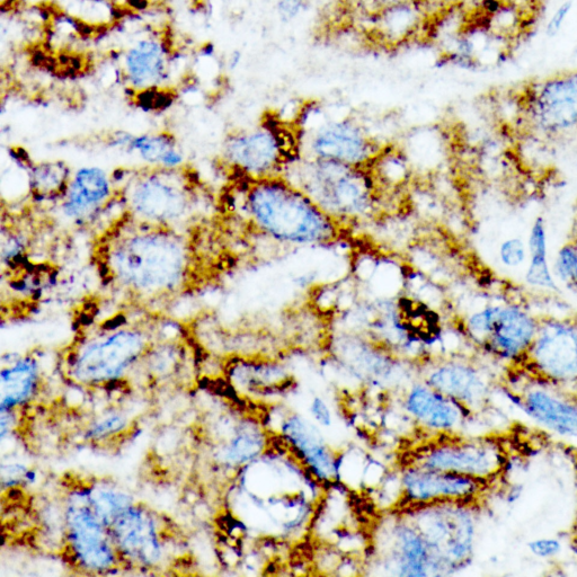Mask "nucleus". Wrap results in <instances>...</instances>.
I'll return each mask as SVG.
<instances>
[{
	"instance_id": "nucleus-1",
	"label": "nucleus",
	"mask_w": 577,
	"mask_h": 577,
	"mask_svg": "<svg viewBox=\"0 0 577 577\" xmlns=\"http://www.w3.org/2000/svg\"><path fill=\"white\" fill-rule=\"evenodd\" d=\"M215 221L179 229L119 212L93 236L90 263L104 290L123 307L154 313L212 282Z\"/></svg>"
},
{
	"instance_id": "nucleus-2",
	"label": "nucleus",
	"mask_w": 577,
	"mask_h": 577,
	"mask_svg": "<svg viewBox=\"0 0 577 577\" xmlns=\"http://www.w3.org/2000/svg\"><path fill=\"white\" fill-rule=\"evenodd\" d=\"M113 179L120 212L142 223L190 229L209 224L218 215V198L189 163L121 167Z\"/></svg>"
},
{
	"instance_id": "nucleus-3",
	"label": "nucleus",
	"mask_w": 577,
	"mask_h": 577,
	"mask_svg": "<svg viewBox=\"0 0 577 577\" xmlns=\"http://www.w3.org/2000/svg\"><path fill=\"white\" fill-rule=\"evenodd\" d=\"M226 200L257 234L283 245H330L344 227L296 185L281 176L250 180L230 177Z\"/></svg>"
},
{
	"instance_id": "nucleus-4",
	"label": "nucleus",
	"mask_w": 577,
	"mask_h": 577,
	"mask_svg": "<svg viewBox=\"0 0 577 577\" xmlns=\"http://www.w3.org/2000/svg\"><path fill=\"white\" fill-rule=\"evenodd\" d=\"M123 312L100 325L92 334L74 344L68 353V374L76 384L101 387L127 376L141 363L156 342L154 313L132 318L135 309Z\"/></svg>"
},
{
	"instance_id": "nucleus-5",
	"label": "nucleus",
	"mask_w": 577,
	"mask_h": 577,
	"mask_svg": "<svg viewBox=\"0 0 577 577\" xmlns=\"http://www.w3.org/2000/svg\"><path fill=\"white\" fill-rule=\"evenodd\" d=\"M344 228L362 223L380 204L378 175L371 167L298 156L282 173Z\"/></svg>"
},
{
	"instance_id": "nucleus-6",
	"label": "nucleus",
	"mask_w": 577,
	"mask_h": 577,
	"mask_svg": "<svg viewBox=\"0 0 577 577\" xmlns=\"http://www.w3.org/2000/svg\"><path fill=\"white\" fill-rule=\"evenodd\" d=\"M298 156V128L268 119L253 128L230 132L221 145L217 164L227 179L262 180L281 176Z\"/></svg>"
},
{
	"instance_id": "nucleus-7",
	"label": "nucleus",
	"mask_w": 577,
	"mask_h": 577,
	"mask_svg": "<svg viewBox=\"0 0 577 577\" xmlns=\"http://www.w3.org/2000/svg\"><path fill=\"white\" fill-rule=\"evenodd\" d=\"M495 93L512 105L520 119L540 130L577 127V68L531 77Z\"/></svg>"
},
{
	"instance_id": "nucleus-8",
	"label": "nucleus",
	"mask_w": 577,
	"mask_h": 577,
	"mask_svg": "<svg viewBox=\"0 0 577 577\" xmlns=\"http://www.w3.org/2000/svg\"><path fill=\"white\" fill-rule=\"evenodd\" d=\"M64 535L74 565L87 574H109L124 565L111 532L94 512L86 487L75 488L67 496Z\"/></svg>"
},
{
	"instance_id": "nucleus-9",
	"label": "nucleus",
	"mask_w": 577,
	"mask_h": 577,
	"mask_svg": "<svg viewBox=\"0 0 577 577\" xmlns=\"http://www.w3.org/2000/svg\"><path fill=\"white\" fill-rule=\"evenodd\" d=\"M172 523L148 505L133 503L110 527L124 565L138 570H159L171 559Z\"/></svg>"
},
{
	"instance_id": "nucleus-10",
	"label": "nucleus",
	"mask_w": 577,
	"mask_h": 577,
	"mask_svg": "<svg viewBox=\"0 0 577 577\" xmlns=\"http://www.w3.org/2000/svg\"><path fill=\"white\" fill-rule=\"evenodd\" d=\"M508 452L490 438L450 437L430 443L416 452L408 465L440 470L496 483L507 468Z\"/></svg>"
},
{
	"instance_id": "nucleus-11",
	"label": "nucleus",
	"mask_w": 577,
	"mask_h": 577,
	"mask_svg": "<svg viewBox=\"0 0 577 577\" xmlns=\"http://www.w3.org/2000/svg\"><path fill=\"white\" fill-rule=\"evenodd\" d=\"M514 387L501 386L511 401L537 424L557 436L577 438V392L510 368Z\"/></svg>"
},
{
	"instance_id": "nucleus-12",
	"label": "nucleus",
	"mask_w": 577,
	"mask_h": 577,
	"mask_svg": "<svg viewBox=\"0 0 577 577\" xmlns=\"http://www.w3.org/2000/svg\"><path fill=\"white\" fill-rule=\"evenodd\" d=\"M298 131L301 156L371 167L386 152L361 123L349 118L327 120Z\"/></svg>"
},
{
	"instance_id": "nucleus-13",
	"label": "nucleus",
	"mask_w": 577,
	"mask_h": 577,
	"mask_svg": "<svg viewBox=\"0 0 577 577\" xmlns=\"http://www.w3.org/2000/svg\"><path fill=\"white\" fill-rule=\"evenodd\" d=\"M518 368L577 392V322L539 323L534 342Z\"/></svg>"
},
{
	"instance_id": "nucleus-14",
	"label": "nucleus",
	"mask_w": 577,
	"mask_h": 577,
	"mask_svg": "<svg viewBox=\"0 0 577 577\" xmlns=\"http://www.w3.org/2000/svg\"><path fill=\"white\" fill-rule=\"evenodd\" d=\"M402 492L410 505L439 502L479 503L495 483L415 465L402 470Z\"/></svg>"
},
{
	"instance_id": "nucleus-15",
	"label": "nucleus",
	"mask_w": 577,
	"mask_h": 577,
	"mask_svg": "<svg viewBox=\"0 0 577 577\" xmlns=\"http://www.w3.org/2000/svg\"><path fill=\"white\" fill-rule=\"evenodd\" d=\"M57 207L62 217L75 226L93 224L105 212L118 207L113 173L97 166H84L74 171Z\"/></svg>"
},
{
	"instance_id": "nucleus-16",
	"label": "nucleus",
	"mask_w": 577,
	"mask_h": 577,
	"mask_svg": "<svg viewBox=\"0 0 577 577\" xmlns=\"http://www.w3.org/2000/svg\"><path fill=\"white\" fill-rule=\"evenodd\" d=\"M319 428L303 415L291 413L280 423V440L319 483L333 484L339 481L341 459Z\"/></svg>"
},
{
	"instance_id": "nucleus-17",
	"label": "nucleus",
	"mask_w": 577,
	"mask_h": 577,
	"mask_svg": "<svg viewBox=\"0 0 577 577\" xmlns=\"http://www.w3.org/2000/svg\"><path fill=\"white\" fill-rule=\"evenodd\" d=\"M424 381L472 412L490 405L494 390L493 379L487 372L468 361L441 362L429 371Z\"/></svg>"
},
{
	"instance_id": "nucleus-18",
	"label": "nucleus",
	"mask_w": 577,
	"mask_h": 577,
	"mask_svg": "<svg viewBox=\"0 0 577 577\" xmlns=\"http://www.w3.org/2000/svg\"><path fill=\"white\" fill-rule=\"evenodd\" d=\"M538 325L519 307H499L481 349L496 360L508 362L509 367L518 366L535 340Z\"/></svg>"
},
{
	"instance_id": "nucleus-19",
	"label": "nucleus",
	"mask_w": 577,
	"mask_h": 577,
	"mask_svg": "<svg viewBox=\"0 0 577 577\" xmlns=\"http://www.w3.org/2000/svg\"><path fill=\"white\" fill-rule=\"evenodd\" d=\"M404 405L414 420L425 428L443 434L457 433L473 414L463 404L425 383L408 390Z\"/></svg>"
},
{
	"instance_id": "nucleus-20",
	"label": "nucleus",
	"mask_w": 577,
	"mask_h": 577,
	"mask_svg": "<svg viewBox=\"0 0 577 577\" xmlns=\"http://www.w3.org/2000/svg\"><path fill=\"white\" fill-rule=\"evenodd\" d=\"M168 50L162 41L148 38L137 41L124 55V74L133 91L158 90L166 81Z\"/></svg>"
},
{
	"instance_id": "nucleus-21",
	"label": "nucleus",
	"mask_w": 577,
	"mask_h": 577,
	"mask_svg": "<svg viewBox=\"0 0 577 577\" xmlns=\"http://www.w3.org/2000/svg\"><path fill=\"white\" fill-rule=\"evenodd\" d=\"M108 145L136 155L144 165L174 167L185 164L183 148L170 131H155L132 135L128 132H114L109 136Z\"/></svg>"
},
{
	"instance_id": "nucleus-22",
	"label": "nucleus",
	"mask_w": 577,
	"mask_h": 577,
	"mask_svg": "<svg viewBox=\"0 0 577 577\" xmlns=\"http://www.w3.org/2000/svg\"><path fill=\"white\" fill-rule=\"evenodd\" d=\"M26 165L30 202L35 207L58 206L64 198L74 171L64 161H29L19 155Z\"/></svg>"
},
{
	"instance_id": "nucleus-23",
	"label": "nucleus",
	"mask_w": 577,
	"mask_h": 577,
	"mask_svg": "<svg viewBox=\"0 0 577 577\" xmlns=\"http://www.w3.org/2000/svg\"><path fill=\"white\" fill-rule=\"evenodd\" d=\"M268 450V433L259 424L239 421L218 442L215 457L229 468H244Z\"/></svg>"
},
{
	"instance_id": "nucleus-24",
	"label": "nucleus",
	"mask_w": 577,
	"mask_h": 577,
	"mask_svg": "<svg viewBox=\"0 0 577 577\" xmlns=\"http://www.w3.org/2000/svg\"><path fill=\"white\" fill-rule=\"evenodd\" d=\"M41 383V369L33 355H20L2 369L0 406L2 411H17L37 397Z\"/></svg>"
},
{
	"instance_id": "nucleus-25",
	"label": "nucleus",
	"mask_w": 577,
	"mask_h": 577,
	"mask_svg": "<svg viewBox=\"0 0 577 577\" xmlns=\"http://www.w3.org/2000/svg\"><path fill=\"white\" fill-rule=\"evenodd\" d=\"M85 487L94 512L109 529L120 514L136 502L122 487L104 479Z\"/></svg>"
},
{
	"instance_id": "nucleus-26",
	"label": "nucleus",
	"mask_w": 577,
	"mask_h": 577,
	"mask_svg": "<svg viewBox=\"0 0 577 577\" xmlns=\"http://www.w3.org/2000/svg\"><path fill=\"white\" fill-rule=\"evenodd\" d=\"M531 263L527 273V281L532 286L556 289L555 282L547 264V245L544 220L538 218L531 229L529 239Z\"/></svg>"
},
{
	"instance_id": "nucleus-27",
	"label": "nucleus",
	"mask_w": 577,
	"mask_h": 577,
	"mask_svg": "<svg viewBox=\"0 0 577 577\" xmlns=\"http://www.w3.org/2000/svg\"><path fill=\"white\" fill-rule=\"evenodd\" d=\"M128 426V417L118 413L106 415L88 428L86 438L96 443L110 442L119 434L126 433Z\"/></svg>"
},
{
	"instance_id": "nucleus-28",
	"label": "nucleus",
	"mask_w": 577,
	"mask_h": 577,
	"mask_svg": "<svg viewBox=\"0 0 577 577\" xmlns=\"http://www.w3.org/2000/svg\"><path fill=\"white\" fill-rule=\"evenodd\" d=\"M557 270L559 277L570 286L577 281V247L574 244L565 245L559 252Z\"/></svg>"
},
{
	"instance_id": "nucleus-29",
	"label": "nucleus",
	"mask_w": 577,
	"mask_h": 577,
	"mask_svg": "<svg viewBox=\"0 0 577 577\" xmlns=\"http://www.w3.org/2000/svg\"><path fill=\"white\" fill-rule=\"evenodd\" d=\"M310 0H278L275 11L281 22H294L308 11Z\"/></svg>"
},
{
	"instance_id": "nucleus-30",
	"label": "nucleus",
	"mask_w": 577,
	"mask_h": 577,
	"mask_svg": "<svg viewBox=\"0 0 577 577\" xmlns=\"http://www.w3.org/2000/svg\"><path fill=\"white\" fill-rule=\"evenodd\" d=\"M3 487H19L30 483L34 479V473L28 467L19 464L3 465Z\"/></svg>"
},
{
	"instance_id": "nucleus-31",
	"label": "nucleus",
	"mask_w": 577,
	"mask_h": 577,
	"mask_svg": "<svg viewBox=\"0 0 577 577\" xmlns=\"http://www.w3.org/2000/svg\"><path fill=\"white\" fill-rule=\"evenodd\" d=\"M528 548L538 558L550 559L562 553L563 545L556 538H539L531 540Z\"/></svg>"
},
{
	"instance_id": "nucleus-32",
	"label": "nucleus",
	"mask_w": 577,
	"mask_h": 577,
	"mask_svg": "<svg viewBox=\"0 0 577 577\" xmlns=\"http://www.w3.org/2000/svg\"><path fill=\"white\" fill-rule=\"evenodd\" d=\"M526 257L525 244L520 239H509L501 246V260L508 266L520 265Z\"/></svg>"
},
{
	"instance_id": "nucleus-33",
	"label": "nucleus",
	"mask_w": 577,
	"mask_h": 577,
	"mask_svg": "<svg viewBox=\"0 0 577 577\" xmlns=\"http://www.w3.org/2000/svg\"><path fill=\"white\" fill-rule=\"evenodd\" d=\"M309 413L315 423L321 428H331L333 425V413L322 397L315 396L312 399L309 405Z\"/></svg>"
},
{
	"instance_id": "nucleus-34",
	"label": "nucleus",
	"mask_w": 577,
	"mask_h": 577,
	"mask_svg": "<svg viewBox=\"0 0 577 577\" xmlns=\"http://www.w3.org/2000/svg\"><path fill=\"white\" fill-rule=\"evenodd\" d=\"M572 10V3L567 2L564 3L561 7L557 8V11L552 16V19L549 20L546 32L548 37H555V35L562 29V26L566 20L568 14L571 13Z\"/></svg>"
},
{
	"instance_id": "nucleus-35",
	"label": "nucleus",
	"mask_w": 577,
	"mask_h": 577,
	"mask_svg": "<svg viewBox=\"0 0 577 577\" xmlns=\"http://www.w3.org/2000/svg\"><path fill=\"white\" fill-rule=\"evenodd\" d=\"M378 5L384 6L385 8L393 7L397 5H415L422 6L428 0H374Z\"/></svg>"
},
{
	"instance_id": "nucleus-36",
	"label": "nucleus",
	"mask_w": 577,
	"mask_h": 577,
	"mask_svg": "<svg viewBox=\"0 0 577 577\" xmlns=\"http://www.w3.org/2000/svg\"><path fill=\"white\" fill-rule=\"evenodd\" d=\"M572 287H574L577 290V281L572 284Z\"/></svg>"
}]
</instances>
